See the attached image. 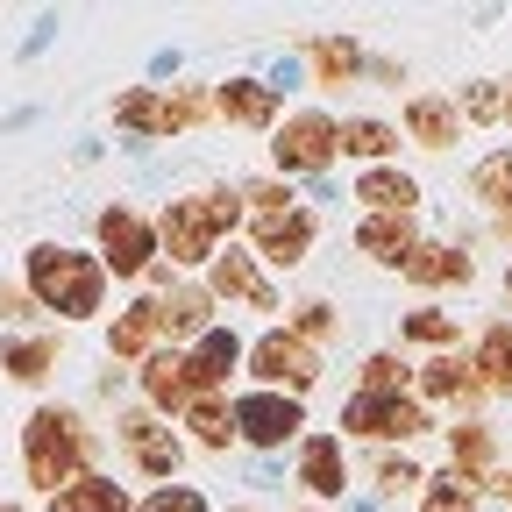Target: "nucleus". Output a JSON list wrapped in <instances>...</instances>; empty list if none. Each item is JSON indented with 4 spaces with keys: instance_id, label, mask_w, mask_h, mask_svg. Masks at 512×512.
Listing matches in <instances>:
<instances>
[{
    "instance_id": "1",
    "label": "nucleus",
    "mask_w": 512,
    "mask_h": 512,
    "mask_svg": "<svg viewBox=\"0 0 512 512\" xmlns=\"http://www.w3.org/2000/svg\"><path fill=\"white\" fill-rule=\"evenodd\" d=\"M249 228V207H242V185L235 178H214V185H192V192H171L157 207V249L178 278H207V264L242 242Z\"/></svg>"
},
{
    "instance_id": "2",
    "label": "nucleus",
    "mask_w": 512,
    "mask_h": 512,
    "mask_svg": "<svg viewBox=\"0 0 512 512\" xmlns=\"http://www.w3.org/2000/svg\"><path fill=\"white\" fill-rule=\"evenodd\" d=\"M93 470H107V427H93V413L72 406V399L29 406V420H22V484L36 498H50L64 484L93 477Z\"/></svg>"
},
{
    "instance_id": "3",
    "label": "nucleus",
    "mask_w": 512,
    "mask_h": 512,
    "mask_svg": "<svg viewBox=\"0 0 512 512\" xmlns=\"http://www.w3.org/2000/svg\"><path fill=\"white\" fill-rule=\"evenodd\" d=\"M22 285H29L36 313H50L57 328H86V320H100L107 299H114V278L93 256V242H29Z\"/></svg>"
},
{
    "instance_id": "4",
    "label": "nucleus",
    "mask_w": 512,
    "mask_h": 512,
    "mask_svg": "<svg viewBox=\"0 0 512 512\" xmlns=\"http://www.w3.org/2000/svg\"><path fill=\"white\" fill-rule=\"evenodd\" d=\"M214 121V86L178 79V86H121L114 93V128L128 143H178Z\"/></svg>"
},
{
    "instance_id": "5",
    "label": "nucleus",
    "mask_w": 512,
    "mask_h": 512,
    "mask_svg": "<svg viewBox=\"0 0 512 512\" xmlns=\"http://www.w3.org/2000/svg\"><path fill=\"white\" fill-rule=\"evenodd\" d=\"M271 171L278 178H292V185H320L335 164H342V114L335 107H320V100H306V107H285V121L271 128Z\"/></svg>"
},
{
    "instance_id": "6",
    "label": "nucleus",
    "mask_w": 512,
    "mask_h": 512,
    "mask_svg": "<svg viewBox=\"0 0 512 512\" xmlns=\"http://www.w3.org/2000/svg\"><path fill=\"white\" fill-rule=\"evenodd\" d=\"M93 256L107 264L114 285L143 292V285L157 278V264H164V249H157V214L136 207V200H107V207L93 214Z\"/></svg>"
},
{
    "instance_id": "7",
    "label": "nucleus",
    "mask_w": 512,
    "mask_h": 512,
    "mask_svg": "<svg viewBox=\"0 0 512 512\" xmlns=\"http://www.w3.org/2000/svg\"><path fill=\"white\" fill-rule=\"evenodd\" d=\"M242 384H264V392H292V399H313L328 384V349L299 342L285 320L249 335V356H242Z\"/></svg>"
},
{
    "instance_id": "8",
    "label": "nucleus",
    "mask_w": 512,
    "mask_h": 512,
    "mask_svg": "<svg viewBox=\"0 0 512 512\" xmlns=\"http://www.w3.org/2000/svg\"><path fill=\"white\" fill-rule=\"evenodd\" d=\"M335 434H342L349 448H420V441H434V434H441V420H434L413 392H399V399L349 392V399H342V413H335Z\"/></svg>"
},
{
    "instance_id": "9",
    "label": "nucleus",
    "mask_w": 512,
    "mask_h": 512,
    "mask_svg": "<svg viewBox=\"0 0 512 512\" xmlns=\"http://www.w3.org/2000/svg\"><path fill=\"white\" fill-rule=\"evenodd\" d=\"M235 434L249 456H292L313 434V399L264 392V384H235Z\"/></svg>"
},
{
    "instance_id": "10",
    "label": "nucleus",
    "mask_w": 512,
    "mask_h": 512,
    "mask_svg": "<svg viewBox=\"0 0 512 512\" xmlns=\"http://www.w3.org/2000/svg\"><path fill=\"white\" fill-rule=\"evenodd\" d=\"M107 441L121 448V463L136 470L143 484H178V477H185V463H192L185 434H178L171 420H157L150 406H121V413L107 420Z\"/></svg>"
},
{
    "instance_id": "11",
    "label": "nucleus",
    "mask_w": 512,
    "mask_h": 512,
    "mask_svg": "<svg viewBox=\"0 0 512 512\" xmlns=\"http://www.w3.org/2000/svg\"><path fill=\"white\" fill-rule=\"evenodd\" d=\"M292 491H299V505L342 512L349 491H356V448H349L335 427H313V434L292 448Z\"/></svg>"
},
{
    "instance_id": "12",
    "label": "nucleus",
    "mask_w": 512,
    "mask_h": 512,
    "mask_svg": "<svg viewBox=\"0 0 512 512\" xmlns=\"http://www.w3.org/2000/svg\"><path fill=\"white\" fill-rule=\"evenodd\" d=\"M207 292H214V306H221V313H228V306H235V313H256L264 328L285 313V285H278L264 264H256V256H249V242H228L214 264H207Z\"/></svg>"
},
{
    "instance_id": "13",
    "label": "nucleus",
    "mask_w": 512,
    "mask_h": 512,
    "mask_svg": "<svg viewBox=\"0 0 512 512\" xmlns=\"http://www.w3.org/2000/svg\"><path fill=\"white\" fill-rule=\"evenodd\" d=\"M320 235H328V221H320V207L264 214V221H249V228H242L249 256H256V264H264L271 278H292V271H306V264H313V249H320Z\"/></svg>"
},
{
    "instance_id": "14",
    "label": "nucleus",
    "mask_w": 512,
    "mask_h": 512,
    "mask_svg": "<svg viewBox=\"0 0 512 512\" xmlns=\"http://www.w3.org/2000/svg\"><path fill=\"white\" fill-rule=\"evenodd\" d=\"M299 72H306V86L320 93V107H328L335 93H356V86H363L370 43H363L356 29H313V36L299 43Z\"/></svg>"
},
{
    "instance_id": "15",
    "label": "nucleus",
    "mask_w": 512,
    "mask_h": 512,
    "mask_svg": "<svg viewBox=\"0 0 512 512\" xmlns=\"http://www.w3.org/2000/svg\"><path fill=\"white\" fill-rule=\"evenodd\" d=\"M214 121L235 128V136H271L285 121V86L271 72H228L214 79Z\"/></svg>"
},
{
    "instance_id": "16",
    "label": "nucleus",
    "mask_w": 512,
    "mask_h": 512,
    "mask_svg": "<svg viewBox=\"0 0 512 512\" xmlns=\"http://www.w3.org/2000/svg\"><path fill=\"white\" fill-rule=\"evenodd\" d=\"M413 399H420L434 420H477L484 384H477V370H470L463 349H448V356H420V363H413Z\"/></svg>"
},
{
    "instance_id": "17",
    "label": "nucleus",
    "mask_w": 512,
    "mask_h": 512,
    "mask_svg": "<svg viewBox=\"0 0 512 512\" xmlns=\"http://www.w3.org/2000/svg\"><path fill=\"white\" fill-rule=\"evenodd\" d=\"M399 136H406V150H420V157H456L470 128H463V114H456V93L413 86V93H399Z\"/></svg>"
},
{
    "instance_id": "18",
    "label": "nucleus",
    "mask_w": 512,
    "mask_h": 512,
    "mask_svg": "<svg viewBox=\"0 0 512 512\" xmlns=\"http://www.w3.org/2000/svg\"><path fill=\"white\" fill-rule=\"evenodd\" d=\"M242 356H249V335L235 328V320H214L200 342H185L192 399H235V384H242Z\"/></svg>"
},
{
    "instance_id": "19",
    "label": "nucleus",
    "mask_w": 512,
    "mask_h": 512,
    "mask_svg": "<svg viewBox=\"0 0 512 512\" xmlns=\"http://www.w3.org/2000/svg\"><path fill=\"white\" fill-rule=\"evenodd\" d=\"M420 299H448V292H470L484 271H477V249L456 242V235H420V249L406 256V271H399Z\"/></svg>"
},
{
    "instance_id": "20",
    "label": "nucleus",
    "mask_w": 512,
    "mask_h": 512,
    "mask_svg": "<svg viewBox=\"0 0 512 512\" xmlns=\"http://www.w3.org/2000/svg\"><path fill=\"white\" fill-rule=\"evenodd\" d=\"M143 292H157V313H164V342H171V349L200 342V335L214 328V320H221V306H214L207 278H178L171 264H157V278H150Z\"/></svg>"
},
{
    "instance_id": "21",
    "label": "nucleus",
    "mask_w": 512,
    "mask_h": 512,
    "mask_svg": "<svg viewBox=\"0 0 512 512\" xmlns=\"http://www.w3.org/2000/svg\"><path fill=\"white\" fill-rule=\"evenodd\" d=\"M164 342V313H157V292H128V306H114L107 320V363H128V370H143Z\"/></svg>"
},
{
    "instance_id": "22",
    "label": "nucleus",
    "mask_w": 512,
    "mask_h": 512,
    "mask_svg": "<svg viewBox=\"0 0 512 512\" xmlns=\"http://www.w3.org/2000/svg\"><path fill=\"white\" fill-rule=\"evenodd\" d=\"M420 214H356L349 221V249L370 271H406V256L420 249Z\"/></svg>"
},
{
    "instance_id": "23",
    "label": "nucleus",
    "mask_w": 512,
    "mask_h": 512,
    "mask_svg": "<svg viewBox=\"0 0 512 512\" xmlns=\"http://www.w3.org/2000/svg\"><path fill=\"white\" fill-rule=\"evenodd\" d=\"M349 207L356 214H420L427 185L406 164H370V171H349Z\"/></svg>"
},
{
    "instance_id": "24",
    "label": "nucleus",
    "mask_w": 512,
    "mask_h": 512,
    "mask_svg": "<svg viewBox=\"0 0 512 512\" xmlns=\"http://www.w3.org/2000/svg\"><path fill=\"white\" fill-rule=\"evenodd\" d=\"M427 470H434V463L420 456V448H370L363 470H356V484H370V505L392 512V505H413V498H420Z\"/></svg>"
},
{
    "instance_id": "25",
    "label": "nucleus",
    "mask_w": 512,
    "mask_h": 512,
    "mask_svg": "<svg viewBox=\"0 0 512 512\" xmlns=\"http://www.w3.org/2000/svg\"><path fill=\"white\" fill-rule=\"evenodd\" d=\"M64 363V328H22V335H0V377L22 384V392H43Z\"/></svg>"
},
{
    "instance_id": "26",
    "label": "nucleus",
    "mask_w": 512,
    "mask_h": 512,
    "mask_svg": "<svg viewBox=\"0 0 512 512\" xmlns=\"http://www.w3.org/2000/svg\"><path fill=\"white\" fill-rule=\"evenodd\" d=\"M136 377V406H150L157 420H185V406H192V377H185V349H157L143 370H128Z\"/></svg>"
},
{
    "instance_id": "27",
    "label": "nucleus",
    "mask_w": 512,
    "mask_h": 512,
    "mask_svg": "<svg viewBox=\"0 0 512 512\" xmlns=\"http://www.w3.org/2000/svg\"><path fill=\"white\" fill-rule=\"evenodd\" d=\"M441 463H456V470H470V477H498L505 470V434L477 413V420H448L441 427Z\"/></svg>"
},
{
    "instance_id": "28",
    "label": "nucleus",
    "mask_w": 512,
    "mask_h": 512,
    "mask_svg": "<svg viewBox=\"0 0 512 512\" xmlns=\"http://www.w3.org/2000/svg\"><path fill=\"white\" fill-rule=\"evenodd\" d=\"M477 384H484V399H512V313H491L477 320V335L463 342Z\"/></svg>"
},
{
    "instance_id": "29",
    "label": "nucleus",
    "mask_w": 512,
    "mask_h": 512,
    "mask_svg": "<svg viewBox=\"0 0 512 512\" xmlns=\"http://www.w3.org/2000/svg\"><path fill=\"white\" fill-rule=\"evenodd\" d=\"M470 328H463V313H448L441 299H420L399 313V349L406 356H448V349H463Z\"/></svg>"
},
{
    "instance_id": "30",
    "label": "nucleus",
    "mask_w": 512,
    "mask_h": 512,
    "mask_svg": "<svg viewBox=\"0 0 512 512\" xmlns=\"http://www.w3.org/2000/svg\"><path fill=\"white\" fill-rule=\"evenodd\" d=\"M406 136H399V114H342V164L370 171V164H399Z\"/></svg>"
},
{
    "instance_id": "31",
    "label": "nucleus",
    "mask_w": 512,
    "mask_h": 512,
    "mask_svg": "<svg viewBox=\"0 0 512 512\" xmlns=\"http://www.w3.org/2000/svg\"><path fill=\"white\" fill-rule=\"evenodd\" d=\"M178 434H185V448L192 456H235L242 448V434H235V399H192L185 406V420H178Z\"/></svg>"
},
{
    "instance_id": "32",
    "label": "nucleus",
    "mask_w": 512,
    "mask_h": 512,
    "mask_svg": "<svg viewBox=\"0 0 512 512\" xmlns=\"http://www.w3.org/2000/svg\"><path fill=\"white\" fill-rule=\"evenodd\" d=\"M463 200H470L484 221L512 214V143H491V150L463 171Z\"/></svg>"
},
{
    "instance_id": "33",
    "label": "nucleus",
    "mask_w": 512,
    "mask_h": 512,
    "mask_svg": "<svg viewBox=\"0 0 512 512\" xmlns=\"http://www.w3.org/2000/svg\"><path fill=\"white\" fill-rule=\"evenodd\" d=\"M484 505H491V484L470 477V470H456V463H434L427 484H420V498H413V512H484Z\"/></svg>"
},
{
    "instance_id": "34",
    "label": "nucleus",
    "mask_w": 512,
    "mask_h": 512,
    "mask_svg": "<svg viewBox=\"0 0 512 512\" xmlns=\"http://www.w3.org/2000/svg\"><path fill=\"white\" fill-rule=\"evenodd\" d=\"M43 512H136V491H128L114 470H93V477H79V484L50 491Z\"/></svg>"
},
{
    "instance_id": "35",
    "label": "nucleus",
    "mask_w": 512,
    "mask_h": 512,
    "mask_svg": "<svg viewBox=\"0 0 512 512\" xmlns=\"http://www.w3.org/2000/svg\"><path fill=\"white\" fill-rule=\"evenodd\" d=\"M349 392H370V399H399V392H413V356H406L399 342L363 349V363H356V384H349Z\"/></svg>"
},
{
    "instance_id": "36",
    "label": "nucleus",
    "mask_w": 512,
    "mask_h": 512,
    "mask_svg": "<svg viewBox=\"0 0 512 512\" xmlns=\"http://www.w3.org/2000/svg\"><path fill=\"white\" fill-rule=\"evenodd\" d=\"M342 306L328 299V292H299V299H285V328L299 335V342H313V349H335L342 342Z\"/></svg>"
},
{
    "instance_id": "37",
    "label": "nucleus",
    "mask_w": 512,
    "mask_h": 512,
    "mask_svg": "<svg viewBox=\"0 0 512 512\" xmlns=\"http://www.w3.org/2000/svg\"><path fill=\"white\" fill-rule=\"evenodd\" d=\"M242 185V207H249V221H264V214H292V207H306L299 200V185L292 178H278L271 164L264 171H249V178H235Z\"/></svg>"
},
{
    "instance_id": "38",
    "label": "nucleus",
    "mask_w": 512,
    "mask_h": 512,
    "mask_svg": "<svg viewBox=\"0 0 512 512\" xmlns=\"http://www.w3.org/2000/svg\"><path fill=\"white\" fill-rule=\"evenodd\" d=\"M456 114H463V128H505V79L456 86Z\"/></svg>"
},
{
    "instance_id": "39",
    "label": "nucleus",
    "mask_w": 512,
    "mask_h": 512,
    "mask_svg": "<svg viewBox=\"0 0 512 512\" xmlns=\"http://www.w3.org/2000/svg\"><path fill=\"white\" fill-rule=\"evenodd\" d=\"M136 512H221V505H214V491H207V484L178 477V484H150V491L136 498Z\"/></svg>"
},
{
    "instance_id": "40",
    "label": "nucleus",
    "mask_w": 512,
    "mask_h": 512,
    "mask_svg": "<svg viewBox=\"0 0 512 512\" xmlns=\"http://www.w3.org/2000/svg\"><path fill=\"white\" fill-rule=\"evenodd\" d=\"M36 299H29V285H15V278H0V335H22V328H36Z\"/></svg>"
},
{
    "instance_id": "41",
    "label": "nucleus",
    "mask_w": 512,
    "mask_h": 512,
    "mask_svg": "<svg viewBox=\"0 0 512 512\" xmlns=\"http://www.w3.org/2000/svg\"><path fill=\"white\" fill-rule=\"evenodd\" d=\"M363 86L399 93V86H413V72H406V57H384V50H370V72H363Z\"/></svg>"
},
{
    "instance_id": "42",
    "label": "nucleus",
    "mask_w": 512,
    "mask_h": 512,
    "mask_svg": "<svg viewBox=\"0 0 512 512\" xmlns=\"http://www.w3.org/2000/svg\"><path fill=\"white\" fill-rule=\"evenodd\" d=\"M484 235H491L498 249H512V214H498V221H484Z\"/></svg>"
},
{
    "instance_id": "43",
    "label": "nucleus",
    "mask_w": 512,
    "mask_h": 512,
    "mask_svg": "<svg viewBox=\"0 0 512 512\" xmlns=\"http://www.w3.org/2000/svg\"><path fill=\"white\" fill-rule=\"evenodd\" d=\"M491 498H498V505H505V512H512V463H505V470H498V477H491Z\"/></svg>"
},
{
    "instance_id": "44",
    "label": "nucleus",
    "mask_w": 512,
    "mask_h": 512,
    "mask_svg": "<svg viewBox=\"0 0 512 512\" xmlns=\"http://www.w3.org/2000/svg\"><path fill=\"white\" fill-rule=\"evenodd\" d=\"M498 292H505V306H512V256H505V271H498Z\"/></svg>"
},
{
    "instance_id": "45",
    "label": "nucleus",
    "mask_w": 512,
    "mask_h": 512,
    "mask_svg": "<svg viewBox=\"0 0 512 512\" xmlns=\"http://www.w3.org/2000/svg\"><path fill=\"white\" fill-rule=\"evenodd\" d=\"M221 512H264V505H256V498H235V505H221Z\"/></svg>"
},
{
    "instance_id": "46",
    "label": "nucleus",
    "mask_w": 512,
    "mask_h": 512,
    "mask_svg": "<svg viewBox=\"0 0 512 512\" xmlns=\"http://www.w3.org/2000/svg\"><path fill=\"white\" fill-rule=\"evenodd\" d=\"M0 512H29V498H0Z\"/></svg>"
},
{
    "instance_id": "47",
    "label": "nucleus",
    "mask_w": 512,
    "mask_h": 512,
    "mask_svg": "<svg viewBox=\"0 0 512 512\" xmlns=\"http://www.w3.org/2000/svg\"><path fill=\"white\" fill-rule=\"evenodd\" d=\"M505 136H512V79H505Z\"/></svg>"
},
{
    "instance_id": "48",
    "label": "nucleus",
    "mask_w": 512,
    "mask_h": 512,
    "mask_svg": "<svg viewBox=\"0 0 512 512\" xmlns=\"http://www.w3.org/2000/svg\"><path fill=\"white\" fill-rule=\"evenodd\" d=\"M292 512H328V505H292Z\"/></svg>"
}]
</instances>
